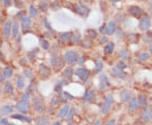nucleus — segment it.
I'll list each match as a JSON object with an SVG mask.
<instances>
[{"mask_svg":"<svg viewBox=\"0 0 152 125\" xmlns=\"http://www.w3.org/2000/svg\"><path fill=\"white\" fill-rule=\"evenodd\" d=\"M64 59L67 62L70 64L75 63L79 59V54L76 51H73V50H68L64 55Z\"/></svg>","mask_w":152,"mask_h":125,"instance_id":"nucleus-1","label":"nucleus"},{"mask_svg":"<svg viewBox=\"0 0 152 125\" xmlns=\"http://www.w3.org/2000/svg\"><path fill=\"white\" fill-rule=\"evenodd\" d=\"M33 107H34V109L38 113H43L45 110V107H44V104H43L42 100L38 98L34 99Z\"/></svg>","mask_w":152,"mask_h":125,"instance_id":"nucleus-2","label":"nucleus"},{"mask_svg":"<svg viewBox=\"0 0 152 125\" xmlns=\"http://www.w3.org/2000/svg\"><path fill=\"white\" fill-rule=\"evenodd\" d=\"M51 64H52V66L53 67L54 70L58 71L63 66L64 62L63 60L61 58H59V57H54V58H52L51 60Z\"/></svg>","mask_w":152,"mask_h":125,"instance_id":"nucleus-3","label":"nucleus"},{"mask_svg":"<svg viewBox=\"0 0 152 125\" xmlns=\"http://www.w3.org/2000/svg\"><path fill=\"white\" fill-rule=\"evenodd\" d=\"M76 75L81 81H86L90 76V71L84 68H80L76 71Z\"/></svg>","mask_w":152,"mask_h":125,"instance_id":"nucleus-4","label":"nucleus"},{"mask_svg":"<svg viewBox=\"0 0 152 125\" xmlns=\"http://www.w3.org/2000/svg\"><path fill=\"white\" fill-rule=\"evenodd\" d=\"M112 102H113V98H112V95H108L107 97V99H106V103L104 104V106H103L102 109H101V113H107L112 107Z\"/></svg>","mask_w":152,"mask_h":125,"instance_id":"nucleus-5","label":"nucleus"},{"mask_svg":"<svg viewBox=\"0 0 152 125\" xmlns=\"http://www.w3.org/2000/svg\"><path fill=\"white\" fill-rule=\"evenodd\" d=\"M128 11H129L130 14L134 18H139L143 14V10L138 6H131L128 8Z\"/></svg>","mask_w":152,"mask_h":125,"instance_id":"nucleus-6","label":"nucleus"},{"mask_svg":"<svg viewBox=\"0 0 152 125\" xmlns=\"http://www.w3.org/2000/svg\"><path fill=\"white\" fill-rule=\"evenodd\" d=\"M39 74L41 75V77L47 78L51 75V70L45 65L41 64L40 66H39Z\"/></svg>","mask_w":152,"mask_h":125,"instance_id":"nucleus-7","label":"nucleus"},{"mask_svg":"<svg viewBox=\"0 0 152 125\" xmlns=\"http://www.w3.org/2000/svg\"><path fill=\"white\" fill-rule=\"evenodd\" d=\"M150 24H151V22H150V19L148 17H144L141 18L139 22V28L142 29V30H147V29H149L150 27Z\"/></svg>","mask_w":152,"mask_h":125,"instance_id":"nucleus-8","label":"nucleus"},{"mask_svg":"<svg viewBox=\"0 0 152 125\" xmlns=\"http://www.w3.org/2000/svg\"><path fill=\"white\" fill-rule=\"evenodd\" d=\"M72 36H73V32H66V33H63L62 34L60 37H59V40L60 42L62 43H66V42H68L71 39H72Z\"/></svg>","mask_w":152,"mask_h":125,"instance_id":"nucleus-9","label":"nucleus"},{"mask_svg":"<svg viewBox=\"0 0 152 125\" xmlns=\"http://www.w3.org/2000/svg\"><path fill=\"white\" fill-rule=\"evenodd\" d=\"M11 32V23L10 21H7L4 25V35L5 38H9Z\"/></svg>","mask_w":152,"mask_h":125,"instance_id":"nucleus-10","label":"nucleus"},{"mask_svg":"<svg viewBox=\"0 0 152 125\" xmlns=\"http://www.w3.org/2000/svg\"><path fill=\"white\" fill-rule=\"evenodd\" d=\"M112 73H113V75L117 78L123 79V78L126 77V74L124 73L123 71H122L120 69L117 68V67H114V68H112Z\"/></svg>","mask_w":152,"mask_h":125,"instance_id":"nucleus-11","label":"nucleus"},{"mask_svg":"<svg viewBox=\"0 0 152 125\" xmlns=\"http://www.w3.org/2000/svg\"><path fill=\"white\" fill-rule=\"evenodd\" d=\"M116 30V24L113 21H111L108 24V25L106 27V30L105 32L107 34H112Z\"/></svg>","mask_w":152,"mask_h":125,"instance_id":"nucleus-12","label":"nucleus"},{"mask_svg":"<svg viewBox=\"0 0 152 125\" xmlns=\"http://www.w3.org/2000/svg\"><path fill=\"white\" fill-rule=\"evenodd\" d=\"M132 97V93L128 90H124V91L121 93V100L123 102H128L131 99Z\"/></svg>","mask_w":152,"mask_h":125,"instance_id":"nucleus-13","label":"nucleus"},{"mask_svg":"<svg viewBox=\"0 0 152 125\" xmlns=\"http://www.w3.org/2000/svg\"><path fill=\"white\" fill-rule=\"evenodd\" d=\"M141 118L144 121L148 122V121H152V110H147L145 112H144L141 114Z\"/></svg>","mask_w":152,"mask_h":125,"instance_id":"nucleus-14","label":"nucleus"},{"mask_svg":"<svg viewBox=\"0 0 152 125\" xmlns=\"http://www.w3.org/2000/svg\"><path fill=\"white\" fill-rule=\"evenodd\" d=\"M138 103H139V106L141 108H146L147 105H148V103H147V99L145 98V97L143 96V95H139V98H138Z\"/></svg>","mask_w":152,"mask_h":125,"instance_id":"nucleus-15","label":"nucleus"},{"mask_svg":"<svg viewBox=\"0 0 152 125\" xmlns=\"http://www.w3.org/2000/svg\"><path fill=\"white\" fill-rule=\"evenodd\" d=\"M138 108H139L138 100H136L135 98H132L129 103V105H128V109L130 111H134V110H136Z\"/></svg>","mask_w":152,"mask_h":125,"instance_id":"nucleus-16","label":"nucleus"},{"mask_svg":"<svg viewBox=\"0 0 152 125\" xmlns=\"http://www.w3.org/2000/svg\"><path fill=\"white\" fill-rule=\"evenodd\" d=\"M68 113H69V106L64 105L63 107L62 108V109L60 110V112H59L58 116L60 118H64L66 117V115L68 114Z\"/></svg>","mask_w":152,"mask_h":125,"instance_id":"nucleus-17","label":"nucleus"},{"mask_svg":"<svg viewBox=\"0 0 152 125\" xmlns=\"http://www.w3.org/2000/svg\"><path fill=\"white\" fill-rule=\"evenodd\" d=\"M49 119L47 117H40L36 120V125H48Z\"/></svg>","mask_w":152,"mask_h":125,"instance_id":"nucleus-18","label":"nucleus"},{"mask_svg":"<svg viewBox=\"0 0 152 125\" xmlns=\"http://www.w3.org/2000/svg\"><path fill=\"white\" fill-rule=\"evenodd\" d=\"M12 119L20 120V121H26V122H29V123L31 121V119H30V118L25 117L21 114H14V115H12Z\"/></svg>","mask_w":152,"mask_h":125,"instance_id":"nucleus-19","label":"nucleus"},{"mask_svg":"<svg viewBox=\"0 0 152 125\" xmlns=\"http://www.w3.org/2000/svg\"><path fill=\"white\" fill-rule=\"evenodd\" d=\"M31 24V20L30 18L27 17H24L22 18V27L23 29H27V28L30 27V25Z\"/></svg>","mask_w":152,"mask_h":125,"instance_id":"nucleus-20","label":"nucleus"},{"mask_svg":"<svg viewBox=\"0 0 152 125\" xmlns=\"http://www.w3.org/2000/svg\"><path fill=\"white\" fill-rule=\"evenodd\" d=\"M63 75L68 79H71L73 76V69L71 67H66L63 71Z\"/></svg>","mask_w":152,"mask_h":125,"instance_id":"nucleus-21","label":"nucleus"},{"mask_svg":"<svg viewBox=\"0 0 152 125\" xmlns=\"http://www.w3.org/2000/svg\"><path fill=\"white\" fill-rule=\"evenodd\" d=\"M19 30H20L19 24H18L17 23L13 24V25H12V34L15 38H16L18 34H19Z\"/></svg>","mask_w":152,"mask_h":125,"instance_id":"nucleus-22","label":"nucleus"},{"mask_svg":"<svg viewBox=\"0 0 152 125\" xmlns=\"http://www.w3.org/2000/svg\"><path fill=\"white\" fill-rule=\"evenodd\" d=\"M75 10L77 11V13H79V14L84 15L85 13H86V8L84 6L80 5V4H77V5H75Z\"/></svg>","mask_w":152,"mask_h":125,"instance_id":"nucleus-23","label":"nucleus"},{"mask_svg":"<svg viewBox=\"0 0 152 125\" xmlns=\"http://www.w3.org/2000/svg\"><path fill=\"white\" fill-rule=\"evenodd\" d=\"M113 49H114V44L109 43L108 45H106V47L104 48V52L106 54H111V53L113 51Z\"/></svg>","mask_w":152,"mask_h":125,"instance_id":"nucleus-24","label":"nucleus"},{"mask_svg":"<svg viewBox=\"0 0 152 125\" xmlns=\"http://www.w3.org/2000/svg\"><path fill=\"white\" fill-rule=\"evenodd\" d=\"M4 75L5 76V77L9 78L13 75V70L9 66H6L4 68Z\"/></svg>","mask_w":152,"mask_h":125,"instance_id":"nucleus-25","label":"nucleus"},{"mask_svg":"<svg viewBox=\"0 0 152 125\" xmlns=\"http://www.w3.org/2000/svg\"><path fill=\"white\" fill-rule=\"evenodd\" d=\"M16 108L18 110L20 111V112H23V113H26L27 112V105L25 103H18L16 105Z\"/></svg>","mask_w":152,"mask_h":125,"instance_id":"nucleus-26","label":"nucleus"},{"mask_svg":"<svg viewBox=\"0 0 152 125\" xmlns=\"http://www.w3.org/2000/svg\"><path fill=\"white\" fill-rule=\"evenodd\" d=\"M94 97H95V92H94V91H89L86 94L85 99H86V101H87V102H91L93 100Z\"/></svg>","mask_w":152,"mask_h":125,"instance_id":"nucleus-27","label":"nucleus"},{"mask_svg":"<svg viewBox=\"0 0 152 125\" xmlns=\"http://www.w3.org/2000/svg\"><path fill=\"white\" fill-rule=\"evenodd\" d=\"M13 112V108L10 107V106H5L1 108V113L2 114H8Z\"/></svg>","mask_w":152,"mask_h":125,"instance_id":"nucleus-28","label":"nucleus"},{"mask_svg":"<svg viewBox=\"0 0 152 125\" xmlns=\"http://www.w3.org/2000/svg\"><path fill=\"white\" fill-rule=\"evenodd\" d=\"M25 86V79L23 76H19L17 79V87L18 88L22 89Z\"/></svg>","mask_w":152,"mask_h":125,"instance_id":"nucleus-29","label":"nucleus"},{"mask_svg":"<svg viewBox=\"0 0 152 125\" xmlns=\"http://www.w3.org/2000/svg\"><path fill=\"white\" fill-rule=\"evenodd\" d=\"M40 43H41V48H42L43 50H48V49H49L50 44H49V42H48L47 40H44V39H42V40H41Z\"/></svg>","mask_w":152,"mask_h":125,"instance_id":"nucleus-30","label":"nucleus"},{"mask_svg":"<svg viewBox=\"0 0 152 125\" xmlns=\"http://www.w3.org/2000/svg\"><path fill=\"white\" fill-rule=\"evenodd\" d=\"M87 34H88L89 38L91 39V40L96 39V36H97V34H96V32L94 30V29H88V30H87Z\"/></svg>","mask_w":152,"mask_h":125,"instance_id":"nucleus-31","label":"nucleus"},{"mask_svg":"<svg viewBox=\"0 0 152 125\" xmlns=\"http://www.w3.org/2000/svg\"><path fill=\"white\" fill-rule=\"evenodd\" d=\"M149 55L148 53H142L139 55V61H145L149 59Z\"/></svg>","mask_w":152,"mask_h":125,"instance_id":"nucleus-32","label":"nucleus"},{"mask_svg":"<svg viewBox=\"0 0 152 125\" xmlns=\"http://www.w3.org/2000/svg\"><path fill=\"white\" fill-rule=\"evenodd\" d=\"M5 91L8 92V93H10V94L13 93L14 87H13V86H12V84H11V83L7 82L6 84H5Z\"/></svg>","mask_w":152,"mask_h":125,"instance_id":"nucleus-33","label":"nucleus"},{"mask_svg":"<svg viewBox=\"0 0 152 125\" xmlns=\"http://www.w3.org/2000/svg\"><path fill=\"white\" fill-rule=\"evenodd\" d=\"M39 8H40V10L42 11V12H46L48 8L47 3H45V2H41V3H39Z\"/></svg>","mask_w":152,"mask_h":125,"instance_id":"nucleus-34","label":"nucleus"},{"mask_svg":"<svg viewBox=\"0 0 152 125\" xmlns=\"http://www.w3.org/2000/svg\"><path fill=\"white\" fill-rule=\"evenodd\" d=\"M30 13H31V15L32 17H37V15H38V13H37V11H36V9L35 8V7L32 5L30 6Z\"/></svg>","mask_w":152,"mask_h":125,"instance_id":"nucleus-35","label":"nucleus"},{"mask_svg":"<svg viewBox=\"0 0 152 125\" xmlns=\"http://www.w3.org/2000/svg\"><path fill=\"white\" fill-rule=\"evenodd\" d=\"M22 103L26 104V105H28V103H29V95H28L27 92H26V93H25L22 96Z\"/></svg>","mask_w":152,"mask_h":125,"instance_id":"nucleus-36","label":"nucleus"},{"mask_svg":"<svg viewBox=\"0 0 152 125\" xmlns=\"http://www.w3.org/2000/svg\"><path fill=\"white\" fill-rule=\"evenodd\" d=\"M82 46L84 48L89 49V48L91 47V41H90V40H84L82 42Z\"/></svg>","mask_w":152,"mask_h":125,"instance_id":"nucleus-37","label":"nucleus"},{"mask_svg":"<svg viewBox=\"0 0 152 125\" xmlns=\"http://www.w3.org/2000/svg\"><path fill=\"white\" fill-rule=\"evenodd\" d=\"M103 67V65H102V62L101 61H96V71H100Z\"/></svg>","mask_w":152,"mask_h":125,"instance_id":"nucleus-38","label":"nucleus"},{"mask_svg":"<svg viewBox=\"0 0 152 125\" xmlns=\"http://www.w3.org/2000/svg\"><path fill=\"white\" fill-rule=\"evenodd\" d=\"M24 74H25V76H26L27 78H29V79H31V78L33 77V74H32L31 71H29V70H25L24 71Z\"/></svg>","mask_w":152,"mask_h":125,"instance_id":"nucleus-39","label":"nucleus"},{"mask_svg":"<svg viewBox=\"0 0 152 125\" xmlns=\"http://www.w3.org/2000/svg\"><path fill=\"white\" fill-rule=\"evenodd\" d=\"M59 4H60V3H59L58 1H54L53 3H52V8L54 9V10H57V9L60 7Z\"/></svg>","mask_w":152,"mask_h":125,"instance_id":"nucleus-40","label":"nucleus"},{"mask_svg":"<svg viewBox=\"0 0 152 125\" xmlns=\"http://www.w3.org/2000/svg\"><path fill=\"white\" fill-rule=\"evenodd\" d=\"M120 55H121V57L123 60L128 59V53H127L126 50H122V51L120 52Z\"/></svg>","mask_w":152,"mask_h":125,"instance_id":"nucleus-41","label":"nucleus"},{"mask_svg":"<svg viewBox=\"0 0 152 125\" xmlns=\"http://www.w3.org/2000/svg\"><path fill=\"white\" fill-rule=\"evenodd\" d=\"M44 25H45V27L47 28V29H49L50 31H52V27H51V25H50V24H49V22H48V20L47 19V18H44Z\"/></svg>","mask_w":152,"mask_h":125,"instance_id":"nucleus-42","label":"nucleus"},{"mask_svg":"<svg viewBox=\"0 0 152 125\" xmlns=\"http://www.w3.org/2000/svg\"><path fill=\"white\" fill-rule=\"evenodd\" d=\"M117 68L120 69V70H123V69L126 68V65L124 64L123 61H119L118 63H117Z\"/></svg>","mask_w":152,"mask_h":125,"instance_id":"nucleus-43","label":"nucleus"},{"mask_svg":"<svg viewBox=\"0 0 152 125\" xmlns=\"http://www.w3.org/2000/svg\"><path fill=\"white\" fill-rule=\"evenodd\" d=\"M55 91H56L57 93H62V91H63V89H62V86L61 85H57L56 87V88H55Z\"/></svg>","mask_w":152,"mask_h":125,"instance_id":"nucleus-44","label":"nucleus"},{"mask_svg":"<svg viewBox=\"0 0 152 125\" xmlns=\"http://www.w3.org/2000/svg\"><path fill=\"white\" fill-rule=\"evenodd\" d=\"M15 3L16 6H17V7H20V8L23 7V3L20 1V0H15Z\"/></svg>","mask_w":152,"mask_h":125,"instance_id":"nucleus-45","label":"nucleus"},{"mask_svg":"<svg viewBox=\"0 0 152 125\" xmlns=\"http://www.w3.org/2000/svg\"><path fill=\"white\" fill-rule=\"evenodd\" d=\"M64 95H65L66 98H68V99H73V98H74V97L72 96V95L69 94L68 92H64Z\"/></svg>","mask_w":152,"mask_h":125,"instance_id":"nucleus-46","label":"nucleus"},{"mask_svg":"<svg viewBox=\"0 0 152 125\" xmlns=\"http://www.w3.org/2000/svg\"><path fill=\"white\" fill-rule=\"evenodd\" d=\"M4 78H5V76L4 75V73L0 72V82H3L4 80Z\"/></svg>","mask_w":152,"mask_h":125,"instance_id":"nucleus-47","label":"nucleus"},{"mask_svg":"<svg viewBox=\"0 0 152 125\" xmlns=\"http://www.w3.org/2000/svg\"><path fill=\"white\" fill-rule=\"evenodd\" d=\"M4 4H5L6 6H10L11 4V1L10 0H4Z\"/></svg>","mask_w":152,"mask_h":125,"instance_id":"nucleus-48","label":"nucleus"},{"mask_svg":"<svg viewBox=\"0 0 152 125\" xmlns=\"http://www.w3.org/2000/svg\"><path fill=\"white\" fill-rule=\"evenodd\" d=\"M107 125H115V121L114 120H110V121L107 122Z\"/></svg>","mask_w":152,"mask_h":125,"instance_id":"nucleus-49","label":"nucleus"},{"mask_svg":"<svg viewBox=\"0 0 152 125\" xmlns=\"http://www.w3.org/2000/svg\"><path fill=\"white\" fill-rule=\"evenodd\" d=\"M105 84V82H101V84L99 85V87L100 88H101V89H103V88H105V87H106V85H104Z\"/></svg>","mask_w":152,"mask_h":125,"instance_id":"nucleus-50","label":"nucleus"},{"mask_svg":"<svg viewBox=\"0 0 152 125\" xmlns=\"http://www.w3.org/2000/svg\"><path fill=\"white\" fill-rule=\"evenodd\" d=\"M0 61H4V56L3 53H2L1 51H0Z\"/></svg>","mask_w":152,"mask_h":125,"instance_id":"nucleus-51","label":"nucleus"},{"mask_svg":"<svg viewBox=\"0 0 152 125\" xmlns=\"http://www.w3.org/2000/svg\"><path fill=\"white\" fill-rule=\"evenodd\" d=\"M23 14H25V12H24V11H20V13H17V16H21V15H23Z\"/></svg>","mask_w":152,"mask_h":125,"instance_id":"nucleus-52","label":"nucleus"},{"mask_svg":"<svg viewBox=\"0 0 152 125\" xmlns=\"http://www.w3.org/2000/svg\"><path fill=\"white\" fill-rule=\"evenodd\" d=\"M1 122L3 123V124H8V121H7V119H4L3 120H2Z\"/></svg>","mask_w":152,"mask_h":125,"instance_id":"nucleus-53","label":"nucleus"},{"mask_svg":"<svg viewBox=\"0 0 152 125\" xmlns=\"http://www.w3.org/2000/svg\"><path fill=\"white\" fill-rule=\"evenodd\" d=\"M95 125H101V121H97L95 124Z\"/></svg>","mask_w":152,"mask_h":125,"instance_id":"nucleus-54","label":"nucleus"},{"mask_svg":"<svg viewBox=\"0 0 152 125\" xmlns=\"http://www.w3.org/2000/svg\"><path fill=\"white\" fill-rule=\"evenodd\" d=\"M149 51H150V53L152 54V45L149 46Z\"/></svg>","mask_w":152,"mask_h":125,"instance_id":"nucleus-55","label":"nucleus"},{"mask_svg":"<svg viewBox=\"0 0 152 125\" xmlns=\"http://www.w3.org/2000/svg\"><path fill=\"white\" fill-rule=\"evenodd\" d=\"M53 125H60V123H59V122H56Z\"/></svg>","mask_w":152,"mask_h":125,"instance_id":"nucleus-56","label":"nucleus"},{"mask_svg":"<svg viewBox=\"0 0 152 125\" xmlns=\"http://www.w3.org/2000/svg\"><path fill=\"white\" fill-rule=\"evenodd\" d=\"M2 44H3V41H2L1 38H0V47H1V46H2Z\"/></svg>","mask_w":152,"mask_h":125,"instance_id":"nucleus-57","label":"nucleus"},{"mask_svg":"<svg viewBox=\"0 0 152 125\" xmlns=\"http://www.w3.org/2000/svg\"><path fill=\"white\" fill-rule=\"evenodd\" d=\"M113 2H117V1H120V0H112Z\"/></svg>","mask_w":152,"mask_h":125,"instance_id":"nucleus-58","label":"nucleus"},{"mask_svg":"<svg viewBox=\"0 0 152 125\" xmlns=\"http://www.w3.org/2000/svg\"><path fill=\"white\" fill-rule=\"evenodd\" d=\"M8 125H15V124H8Z\"/></svg>","mask_w":152,"mask_h":125,"instance_id":"nucleus-59","label":"nucleus"},{"mask_svg":"<svg viewBox=\"0 0 152 125\" xmlns=\"http://www.w3.org/2000/svg\"><path fill=\"white\" fill-rule=\"evenodd\" d=\"M84 1H88V0H84Z\"/></svg>","mask_w":152,"mask_h":125,"instance_id":"nucleus-60","label":"nucleus"},{"mask_svg":"<svg viewBox=\"0 0 152 125\" xmlns=\"http://www.w3.org/2000/svg\"><path fill=\"white\" fill-rule=\"evenodd\" d=\"M69 125H73V124H69Z\"/></svg>","mask_w":152,"mask_h":125,"instance_id":"nucleus-61","label":"nucleus"}]
</instances>
